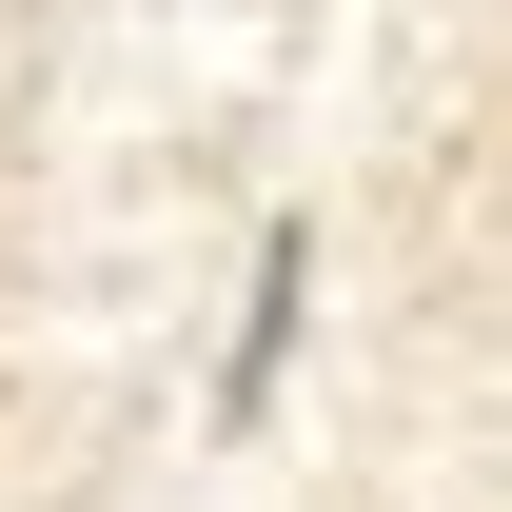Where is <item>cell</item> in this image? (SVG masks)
<instances>
[{
  "label": "cell",
  "mask_w": 512,
  "mask_h": 512,
  "mask_svg": "<svg viewBox=\"0 0 512 512\" xmlns=\"http://www.w3.org/2000/svg\"><path fill=\"white\" fill-rule=\"evenodd\" d=\"M296 335H316V217H276V237H256V296H237V355H217V414H256V394L296 375Z\"/></svg>",
  "instance_id": "obj_1"
}]
</instances>
